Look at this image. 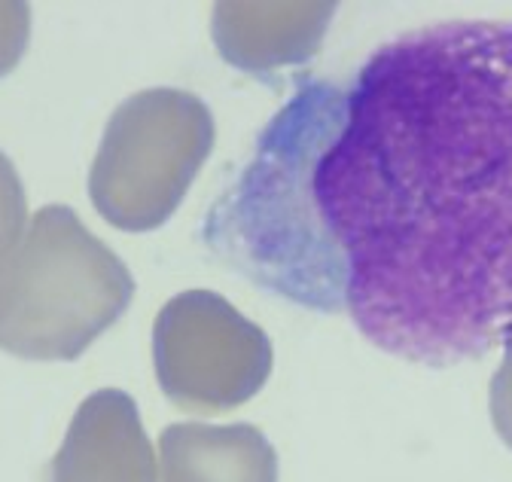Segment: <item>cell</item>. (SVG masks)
Segmentation results:
<instances>
[{
  "mask_svg": "<svg viewBox=\"0 0 512 482\" xmlns=\"http://www.w3.org/2000/svg\"><path fill=\"white\" fill-rule=\"evenodd\" d=\"M317 312L455 367L512 342V22H442L308 80Z\"/></svg>",
  "mask_w": 512,
  "mask_h": 482,
  "instance_id": "cell-1",
  "label": "cell"
},
{
  "mask_svg": "<svg viewBox=\"0 0 512 482\" xmlns=\"http://www.w3.org/2000/svg\"><path fill=\"white\" fill-rule=\"evenodd\" d=\"M132 296V272L74 208L46 205L0 263V348L25 360H77Z\"/></svg>",
  "mask_w": 512,
  "mask_h": 482,
  "instance_id": "cell-2",
  "label": "cell"
},
{
  "mask_svg": "<svg viewBox=\"0 0 512 482\" xmlns=\"http://www.w3.org/2000/svg\"><path fill=\"white\" fill-rule=\"evenodd\" d=\"M211 150L214 116L199 95L144 89L104 129L89 171L92 205L116 229L150 232L177 211Z\"/></svg>",
  "mask_w": 512,
  "mask_h": 482,
  "instance_id": "cell-3",
  "label": "cell"
},
{
  "mask_svg": "<svg viewBox=\"0 0 512 482\" xmlns=\"http://www.w3.org/2000/svg\"><path fill=\"white\" fill-rule=\"evenodd\" d=\"M272 342L229 299L211 290L171 296L153 324V367L162 394L186 412H229L272 373Z\"/></svg>",
  "mask_w": 512,
  "mask_h": 482,
  "instance_id": "cell-4",
  "label": "cell"
},
{
  "mask_svg": "<svg viewBox=\"0 0 512 482\" xmlns=\"http://www.w3.org/2000/svg\"><path fill=\"white\" fill-rule=\"evenodd\" d=\"M156 452L125 391L89 394L46 467V482H156Z\"/></svg>",
  "mask_w": 512,
  "mask_h": 482,
  "instance_id": "cell-5",
  "label": "cell"
},
{
  "mask_svg": "<svg viewBox=\"0 0 512 482\" xmlns=\"http://www.w3.org/2000/svg\"><path fill=\"white\" fill-rule=\"evenodd\" d=\"M336 4H217L211 31L229 65L272 74L317 55Z\"/></svg>",
  "mask_w": 512,
  "mask_h": 482,
  "instance_id": "cell-6",
  "label": "cell"
},
{
  "mask_svg": "<svg viewBox=\"0 0 512 482\" xmlns=\"http://www.w3.org/2000/svg\"><path fill=\"white\" fill-rule=\"evenodd\" d=\"M162 482H278V455L253 425H168Z\"/></svg>",
  "mask_w": 512,
  "mask_h": 482,
  "instance_id": "cell-7",
  "label": "cell"
},
{
  "mask_svg": "<svg viewBox=\"0 0 512 482\" xmlns=\"http://www.w3.org/2000/svg\"><path fill=\"white\" fill-rule=\"evenodd\" d=\"M25 220H28V199H25L22 177L16 165L10 162V156L0 150V263H4L22 241L28 229Z\"/></svg>",
  "mask_w": 512,
  "mask_h": 482,
  "instance_id": "cell-8",
  "label": "cell"
},
{
  "mask_svg": "<svg viewBox=\"0 0 512 482\" xmlns=\"http://www.w3.org/2000/svg\"><path fill=\"white\" fill-rule=\"evenodd\" d=\"M31 7L19 0H0V77H7L28 49Z\"/></svg>",
  "mask_w": 512,
  "mask_h": 482,
  "instance_id": "cell-9",
  "label": "cell"
},
{
  "mask_svg": "<svg viewBox=\"0 0 512 482\" xmlns=\"http://www.w3.org/2000/svg\"><path fill=\"white\" fill-rule=\"evenodd\" d=\"M491 418L497 434L512 449V342L506 345V357L491 382Z\"/></svg>",
  "mask_w": 512,
  "mask_h": 482,
  "instance_id": "cell-10",
  "label": "cell"
}]
</instances>
